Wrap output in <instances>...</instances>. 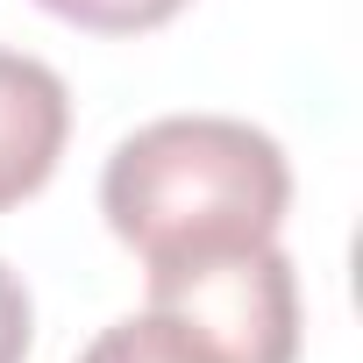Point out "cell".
<instances>
[{"label":"cell","mask_w":363,"mask_h":363,"mask_svg":"<svg viewBox=\"0 0 363 363\" xmlns=\"http://www.w3.org/2000/svg\"><path fill=\"white\" fill-rule=\"evenodd\" d=\"M285 207V150L235 114H164L135 128L100 171V214L150 271L271 242Z\"/></svg>","instance_id":"obj_1"},{"label":"cell","mask_w":363,"mask_h":363,"mask_svg":"<svg viewBox=\"0 0 363 363\" xmlns=\"http://www.w3.org/2000/svg\"><path fill=\"white\" fill-rule=\"evenodd\" d=\"M150 306L186 320L221 363H292L299 356V278L278 235L150 271Z\"/></svg>","instance_id":"obj_2"},{"label":"cell","mask_w":363,"mask_h":363,"mask_svg":"<svg viewBox=\"0 0 363 363\" xmlns=\"http://www.w3.org/2000/svg\"><path fill=\"white\" fill-rule=\"evenodd\" d=\"M65 135H72L65 79L29 50H0V214L50 186Z\"/></svg>","instance_id":"obj_3"},{"label":"cell","mask_w":363,"mask_h":363,"mask_svg":"<svg viewBox=\"0 0 363 363\" xmlns=\"http://www.w3.org/2000/svg\"><path fill=\"white\" fill-rule=\"evenodd\" d=\"M79 363H221L186 320H171V313H157V306H143V313H128V320H114V328H100L93 342H86V356Z\"/></svg>","instance_id":"obj_4"},{"label":"cell","mask_w":363,"mask_h":363,"mask_svg":"<svg viewBox=\"0 0 363 363\" xmlns=\"http://www.w3.org/2000/svg\"><path fill=\"white\" fill-rule=\"evenodd\" d=\"M57 22L72 29H93V36H143V29H164L186 0H36Z\"/></svg>","instance_id":"obj_5"},{"label":"cell","mask_w":363,"mask_h":363,"mask_svg":"<svg viewBox=\"0 0 363 363\" xmlns=\"http://www.w3.org/2000/svg\"><path fill=\"white\" fill-rule=\"evenodd\" d=\"M29 335H36L29 292H22V278L8 264H0V363H29Z\"/></svg>","instance_id":"obj_6"}]
</instances>
